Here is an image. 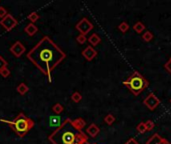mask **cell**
Segmentation results:
<instances>
[{"mask_svg":"<svg viewBox=\"0 0 171 144\" xmlns=\"http://www.w3.org/2000/svg\"><path fill=\"white\" fill-rule=\"evenodd\" d=\"M87 40H88V42L90 43V45H91V46H96V45H98L99 43H100L101 38L99 37L98 34L93 33Z\"/></svg>","mask_w":171,"mask_h":144,"instance_id":"cell-14","label":"cell"},{"mask_svg":"<svg viewBox=\"0 0 171 144\" xmlns=\"http://www.w3.org/2000/svg\"><path fill=\"white\" fill-rule=\"evenodd\" d=\"M10 51H11V53H12L14 56H16V57H20V56L22 55V54L24 53V51H25V47H24V45L22 44L20 41H16V42L11 46Z\"/></svg>","mask_w":171,"mask_h":144,"instance_id":"cell-8","label":"cell"},{"mask_svg":"<svg viewBox=\"0 0 171 144\" xmlns=\"http://www.w3.org/2000/svg\"><path fill=\"white\" fill-rule=\"evenodd\" d=\"M133 29L136 33H141V32H143L144 30H145V25H144L142 22L139 21V22H136V23L134 24Z\"/></svg>","mask_w":171,"mask_h":144,"instance_id":"cell-15","label":"cell"},{"mask_svg":"<svg viewBox=\"0 0 171 144\" xmlns=\"http://www.w3.org/2000/svg\"><path fill=\"white\" fill-rule=\"evenodd\" d=\"M124 144H139V143L136 141V139H135V138H130Z\"/></svg>","mask_w":171,"mask_h":144,"instance_id":"cell-30","label":"cell"},{"mask_svg":"<svg viewBox=\"0 0 171 144\" xmlns=\"http://www.w3.org/2000/svg\"><path fill=\"white\" fill-rule=\"evenodd\" d=\"M71 99H72V101H73V102L78 103V102L81 101V99H82V96H81V94L79 92H74L71 95Z\"/></svg>","mask_w":171,"mask_h":144,"instance_id":"cell-20","label":"cell"},{"mask_svg":"<svg viewBox=\"0 0 171 144\" xmlns=\"http://www.w3.org/2000/svg\"><path fill=\"white\" fill-rule=\"evenodd\" d=\"M123 84L135 96L139 95L144 89H146L149 86V82L137 71H134L127 78V80L124 81Z\"/></svg>","mask_w":171,"mask_h":144,"instance_id":"cell-4","label":"cell"},{"mask_svg":"<svg viewBox=\"0 0 171 144\" xmlns=\"http://www.w3.org/2000/svg\"><path fill=\"white\" fill-rule=\"evenodd\" d=\"M82 55H83V57H84L86 60L91 61V60H93L94 58H95V56L97 55V51L91 46V45H89V46H87V47L85 48L84 50L82 51Z\"/></svg>","mask_w":171,"mask_h":144,"instance_id":"cell-9","label":"cell"},{"mask_svg":"<svg viewBox=\"0 0 171 144\" xmlns=\"http://www.w3.org/2000/svg\"><path fill=\"white\" fill-rule=\"evenodd\" d=\"M0 122H3V123L10 125L12 130L13 131H15V133L19 137L25 136L27 132H28L31 128H33V126H34L33 120L28 118V117H27L25 114L22 113V112H20V113L15 117V119H13V120L0 119Z\"/></svg>","mask_w":171,"mask_h":144,"instance_id":"cell-3","label":"cell"},{"mask_svg":"<svg viewBox=\"0 0 171 144\" xmlns=\"http://www.w3.org/2000/svg\"><path fill=\"white\" fill-rule=\"evenodd\" d=\"M143 104L145 105L148 109L154 110L155 108H157V106L160 104V100H159L158 97H157L154 93L150 92L147 95V97L143 100Z\"/></svg>","mask_w":171,"mask_h":144,"instance_id":"cell-6","label":"cell"},{"mask_svg":"<svg viewBox=\"0 0 171 144\" xmlns=\"http://www.w3.org/2000/svg\"><path fill=\"white\" fill-rule=\"evenodd\" d=\"M104 121H105V123L108 124V125H112L114 123V121H115V117L112 115V114H107L105 117H104Z\"/></svg>","mask_w":171,"mask_h":144,"instance_id":"cell-19","label":"cell"},{"mask_svg":"<svg viewBox=\"0 0 171 144\" xmlns=\"http://www.w3.org/2000/svg\"><path fill=\"white\" fill-rule=\"evenodd\" d=\"M48 139L52 144H89L86 134L75 128L69 118L63 121Z\"/></svg>","mask_w":171,"mask_h":144,"instance_id":"cell-2","label":"cell"},{"mask_svg":"<svg viewBox=\"0 0 171 144\" xmlns=\"http://www.w3.org/2000/svg\"><path fill=\"white\" fill-rule=\"evenodd\" d=\"M162 140H163V138L158 133H155L146 141V144H161Z\"/></svg>","mask_w":171,"mask_h":144,"instance_id":"cell-12","label":"cell"},{"mask_svg":"<svg viewBox=\"0 0 171 144\" xmlns=\"http://www.w3.org/2000/svg\"><path fill=\"white\" fill-rule=\"evenodd\" d=\"M118 29L121 31V32H126L129 29V25L127 24V22H121V23L118 25Z\"/></svg>","mask_w":171,"mask_h":144,"instance_id":"cell-22","label":"cell"},{"mask_svg":"<svg viewBox=\"0 0 171 144\" xmlns=\"http://www.w3.org/2000/svg\"><path fill=\"white\" fill-rule=\"evenodd\" d=\"M144 123H145V127H146L147 131H152L153 128L155 127V124L152 120H147L146 122H144Z\"/></svg>","mask_w":171,"mask_h":144,"instance_id":"cell-23","label":"cell"},{"mask_svg":"<svg viewBox=\"0 0 171 144\" xmlns=\"http://www.w3.org/2000/svg\"><path fill=\"white\" fill-rule=\"evenodd\" d=\"M170 103H171V99H170Z\"/></svg>","mask_w":171,"mask_h":144,"instance_id":"cell-33","label":"cell"},{"mask_svg":"<svg viewBox=\"0 0 171 144\" xmlns=\"http://www.w3.org/2000/svg\"><path fill=\"white\" fill-rule=\"evenodd\" d=\"M152 38H153V34H152L151 31H148V30H147L146 32H144L143 35H142V39H143L145 42H149V41H151Z\"/></svg>","mask_w":171,"mask_h":144,"instance_id":"cell-17","label":"cell"},{"mask_svg":"<svg viewBox=\"0 0 171 144\" xmlns=\"http://www.w3.org/2000/svg\"><path fill=\"white\" fill-rule=\"evenodd\" d=\"M0 24L4 27V29H6L7 31H10L18 24V21L11 14H9L8 13V14L4 17L3 19H1V21H0Z\"/></svg>","mask_w":171,"mask_h":144,"instance_id":"cell-7","label":"cell"},{"mask_svg":"<svg viewBox=\"0 0 171 144\" xmlns=\"http://www.w3.org/2000/svg\"><path fill=\"white\" fill-rule=\"evenodd\" d=\"M86 132L90 137H96L99 134V132H100V129H99V127L96 124L92 123L88 126V128L86 129Z\"/></svg>","mask_w":171,"mask_h":144,"instance_id":"cell-10","label":"cell"},{"mask_svg":"<svg viewBox=\"0 0 171 144\" xmlns=\"http://www.w3.org/2000/svg\"><path fill=\"white\" fill-rule=\"evenodd\" d=\"M7 14H8V13H7L6 8L3 7V6H0V18H1V19H3V18L5 17Z\"/></svg>","mask_w":171,"mask_h":144,"instance_id":"cell-28","label":"cell"},{"mask_svg":"<svg viewBox=\"0 0 171 144\" xmlns=\"http://www.w3.org/2000/svg\"><path fill=\"white\" fill-rule=\"evenodd\" d=\"M63 109H64V108H63V106L60 104V103H56V104H54L52 107V110L55 114H60L63 111Z\"/></svg>","mask_w":171,"mask_h":144,"instance_id":"cell-18","label":"cell"},{"mask_svg":"<svg viewBox=\"0 0 171 144\" xmlns=\"http://www.w3.org/2000/svg\"><path fill=\"white\" fill-rule=\"evenodd\" d=\"M72 124L74 125L75 128H77L78 130H81V131H82V129L85 127V125H86V122H85V120L83 118L79 117V118L72 120Z\"/></svg>","mask_w":171,"mask_h":144,"instance_id":"cell-11","label":"cell"},{"mask_svg":"<svg viewBox=\"0 0 171 144\" xmlns=\"http://www.w3.org/2000/svg\"><path fill=\"white\" fill-rule=\"evenodd\" d=\"M136 129H137V131L139 132V133H145L147 130H146V127H145V123L144 122H140L138 125H137V127H136Z\"/></svg>","mask_w":171,"mask_h":144,"instance_id":"cell-24","label":"cell"},{"mask_svg":"<svg viewBox=\"0 0 171 144\" xmlns=\"http://www.w3.org/2000/svg\"><path fill=\"white\" fill-rule=\"evenodd\" d=\"M164 67H165V69L167 70L168 73H170V74H171V60H170V59L165 63Z\"/></svg>","mask_w":171,"mask_h":144,"instance_id":"cell-29","label":"cell"},{"mask_svg":"<svg viewBox=\"0 0 171 144\" xmlns=\"http://www.w3.org/2000/svg\"><path fill=\"white\" fill-rule=\"evenodd\" d=\"M17 92L19 93V94H21V95H24L25 93H27L28 92V86L25 84V83H20L19 85L17 86Z\"/></svg>","mask_w":171,"mask_h":144,"instance_id":"cell-16","label":"cell"},{"mask_svg":"<svg viewBox=\"0 0 171 144\" xmlns=\"http://www.w3.org/2000/svg\"><path fill=\"white\" fill-rule=\"evenodd\" d=\"M170 60H171V57H170Z\"/></svg>","mask_w":171,"mask_h":144,"instance_id":"cell-34","label":"cell"},{"mask_svg":"<svg viewBox=\"0 0 171 144\" xmlns=\"http://www.w3.org/2000/svg\"><path fill=\"white\" fill-rule=\"evenodd\" d=\"M8 63L6 62V60L4 59L2 56H0V70H2L3 68H6Z\"/></svg>","mask_w":171,"mask_h":144,"instance_id":"cell-27","label":"cell"},{"mask_svg":"<svg viewBox=\"0 0 171 144\" xmlns=\"http://www.w3.org/2000/svg\"><path fill=\"white\" fill-rule=\"evenodd\" d=\"M76 40H77V42L79 44H84L85 42L87 41V38L85 35H82V34H79L77 37H76Z\"/></svg>","mask_w":171,"mask_h":144,"instance_id":"cell-25","label":"cell"},{"mask_svg":"<svg viewBox=\"0 0 171 144\" xmlns=\"http://www.w3.org/2000/svg\"><path fill=\"white\" fill-rule=\"evenodd\" d=\"M28 19L31 21V23H34V22H36L38 19H39V15L37 12H32L30 13V14L28 15Z\"/></svg>","mask_w":171,"mask_h":144,"instance_id":"cell-21","label":"cell"},{"mask_svg":"<svg viewBox=\"0 0 171 144\" xmlns=\"http://www.w3.org/2000/svg\"><path fill=\"white\" fill-rule=\"evenodd\" d=\"M0 74H1L2 77L7 78L8 76L10 75V70H9L7 67H6V68H3L2 70H0Z\"/></svg>","mask_w":171,"mask_h":144,"instance_id":"cell-26","label":"cell"},{"mask_svg":"<svg viewBox=\"0 0 171 144\" xmlns=\"http://www.w3.org/2000/svg\"><path fill=\"white\" fill-rule=\"evenodd\" d=\"M76 29H77L80 34H82V35H86L88 34L90 31H91L93 29V24L90 22L87 18H82L77 24H76Z\"/></svg>","mask_w":171,"mask_h":144,"instance_id":"cell-5","label":"cell"},{"mask_svg":"<svg viewBox=\"0 0 171 144\" xmlns=\"http://www.w3.org/2000/svg\"><path fill=\"white\" fill-rule=\"evenodd\" d=\"M92 144H97V143H92Z\"/></svg>","mask_w":171,"mask_h":144,"instance_id":"cell-32","label":"cell"},{"mask_svg":"<svg viewBox=\"0 0 171 144\" xmlns=\"http://www.w3.org/2000/svg\"><path fill=\"white\" fill-rule=\"evenodd\" d=\"M161 144H171L168 140H166L165 138H163V140H162V142H161Z\"/></svg>","mask_w":171,"mask_h":144,"instance_id":"cell-31","label":"cell"},{"mask_svg":"<svg viewBox=\"0 0 171 144\" xmlns=\"http://www.w3.org/2000/svg\"><path fill=\"white\" fill-rule=\"evenodd\" d=\"M66 54L53 40L44 36L39 42L27 53V58L34 66L48 77L49 82L52 81L51 73L60 62L65 59Z\"/></svg>","mask_w":171,"mask_h":144,"instance_id":"cell-1","label":"cell"},{"mask_svg":"<svg viewBox=\"0 0 171 144\" xmlns=\"http://www.w3.org/2000/svg\"><path fill=\"white\" fill-rule=\"evenodd\" d=\"M24 31L25 32L28 34L29 36H33V35H35L36 34V32L38 31V28L36 27V25H34L33 23H30V24H28L27 25L25 28H24Z\"/></svg>","mask_w":171,"mask_h":144,"instance_id":"cell-13","label":"cell"}]
</instances>
